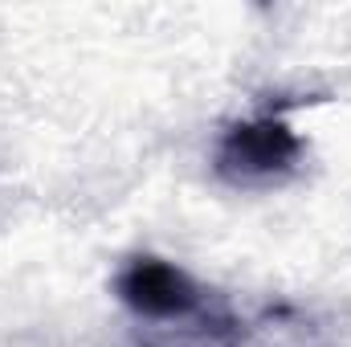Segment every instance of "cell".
<instances>
[{"label":"cell","mask_w":351,"mask_h":347,"mask_svg":"<svg viewBox=\"0 0 351 347\" xmlns=\"http://www.w3.org/2000/svg\"><path fill=\"white\" fill-rule=\"evenodd\" d=\"M302 139L282 115H258L245 123H233L213 156V168L233 188H265L278 184L298 168Z\"/></svg>","instance_id":"cell-1"},{"label":"cell","mask_w":351,"mask_h":347,"mask_svg":"<svg viewBox=\"0 0 351 347\" xmlns=\"http://www.w3.org/2000/svg\"><path fill=\"white\" fill-rule=\"evenodd\" d=\"M123 307L143 323H192L204 319V290L164 258H135L114 278Z\"/></svg>","instance_id":"cell-2"}]
</instances>
